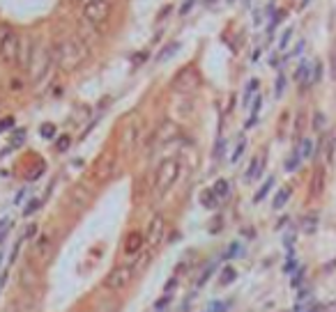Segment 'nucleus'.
Returning a JSON list of instances; mask_svg holds the SVG:
<instances>
[{
  "label": "nucleus",
  "mask_w": 336,
  "mask_h": 312,
  "mask_svg": "<svg viewBox=\"0 0 336 312\" xmlns=\"http://www.w3.org/2000/svg\"><path fill=\"white\" fill-rule=\"evenodd\" d=\"M10 230H12V220L10 218H3V220H0V243L5 241V237L10 234Z\"/></svg>",
  "instance_id": "34"
},
{
  "label": "nucleus",
  "mask_w": 336,
  "mask_h": 312,
  "mask_svg": "<svg viewBox=\"0 0 336 312\" xmlns=\"http://www.w3.org/2000/svg\"><path fill=\"white\" fill-rule=\"evenodd\" d=\"M168 303H171V296H168V294H166V296H161L159 301L155 303V307H157V310H161V307H166V305H168Z\"/></svg>",
  "instance_id": "40"
},
{
  "label": "nucleus",
  "mask_w": 336,
  "mask_h": 312,
  "mask_svg": "<svg viewBox=\"0 0 336 312\" xmlns=\"http://www.w3.org/2000/svg\"><path fill=\"white\" fill-rule=\"evenodd\" d=\"M177 51H180V41H171V44L164 46V49L157 53V62H166V60H171Z\"/></svg>",
  "instance_id": "19"
},
{
  "label": "nucleus",
  "mask_w": 336,
  "mask_h": 312,
  "mask_svg": "<svg viewBox=\"0 0 336 312\" xmlns=\"http://www.w3.org/2000/svg\"><path fill=\"white\" fill-rule=\"evenodd\" d=\"M290 195H292L290 186H283V189H279V193H276L274 200H272V209H276V211H279V209H283V207H286V202L290 200Z\"/></svg>",
  "instance_id": "17"
},
{
  "label": "nucleus",
  "mask_w": 336,
  "mask_h": 312,
  "mask_svg": "<svg viewBox=\"0 0 336 312\" xmlns=\"http://www.w3.org/2000/svg\"><path fill=\"white\" fill-rule=\"evenodd\" d=\"M40 136H42V138H46V140H53L55 138V126L51 122L42 124V126H40Z\"/></svg>",
  "instance_id": "32"
},
{
  "label": "nucleus",
  "mask_w": 336,
  "mask_h": 312,
  "mask_svg": "<svg viewBox=\"0 0 336 312\" xmlns=\"http://www.w3.org/2000/svg\"><path fill=\"white\" fill-rule=\"evenodd\" d=\"M173 85H175V90H177V92H182V95H191L194 90H198L201 78H198V74H196L194 69H182L180 74L175 76Z\"/></svg>",
  "instance_id": "9"
},
{
  "label": "nucleus",
  "mask_w": 336,
  "mask_h": 312,
  "mask_svg": "<svg viewBox=\"0 0 336 312\" xmlns=\"http://www.w3.org/2000/svg\"><path fill=\"white\" fill-rule=\"evenodd\" d=\"M143 136V124L138 117H131L129 122H125L122 126V133H120V149L122 152H131V149L138 145Z\"/></svg>",
  "instance_id": "8"
},
{
  "label": "nucleus",
  "mask_w": 336,
  "mask_h": 312,
  "mask_svg": "<svg viewBox=\"0 0 336 312\" xmlns=\"http://www.w3.org/2000/svg\"><path fill=\"white\" fill-rule=\"evenodd\" d=\"M108 16H110V3L108 0H86L79 19L88 21V23L95 25V28H101V23H104Z\"/></svg>",
  "instance_id": "6"
},
{
  "label": "nucleus",
  "mask_w": 336,
  "mask_h": 312,
  "mask_svg": "<svg viewBox=\"0 0 336 312\" xmlns=\"http://www.w3.org/2000/svg\"><path fill=\"white\" fill-rule=\"evenodd\" d=\"M263 170H265V156H256V159L251 161L249 170H246V182H253V179H258L263 174Z\"/></svg>",
  "instance_id": "16"
},
{
  "label": "nucleus",
  "mask_w": 336,
  "mask_h": 312,
  "mask_svg": "<svg viewBox=\"0 0 336 312\" xmlns=\"http://www.w3.org/2000/svg\"><path fill=\"white\" fill-rule=\"evenodd\" d=\"M322 191V172H316V179H313V195H318Z\"/></svg>",
  "instance_id": "36"
},
{
  "label": "nucleus",
  "mask_w": 336,
  "mask_h": 312,
  "mask_svg": "<svg viewBox=\"0 0 336 312\" xmlns=\"http://www.w3.org/2000/svg\"><path fill=\"white\" fill-rule=\"evenodd\" d=\"M244 149H246V138H244V136H242V138H240V143L235 145V149H233V154H231V161H233V163H237V161L242 159V154H244Z\"/></svg>",
  "instance_id": "28"
},
{
  "label": "nucleus",
  "mask_w": 336,
  "mask_h": 312,
  "mask_svg": "<svg viewBox=\"0 0 336 312\" xmlns=\"http://www.w3.org/2000/svg\"><path fill=\"white\" fill-rule=\"evenodd\" d=\"M258 87H260V83H258V78H251L249 83H246V87H244V106H249L251 104V99L258 95Z\"/></svg>",
  "instance_id": "21"
},
{
  "label": "nucleus",
  "mask_w": 336,
  "mask_h": 312,
  "mask_svg": "<svg viewBox=\"0 0 336 312\" xmlns=\"http://www.w3.org/2000/svg\"><path fill=\"white\" fill-rule=\"evenodd\" d=\"M88 55H90V46L79 35H69L65 39H60L58 46H55V65H58L60 71L71 74L86 62Z\"/></svg>",
  "instance_id": "1"
},
{
  "label": "nucleus",
  "mask_w": 336,
  "mask_h": 312,
  "mask_svg": "<svg viewBox=\"0 0 336 312\" xmlns=\"http://www.w3.org/2000/svg\"><path fill=\"white\" fill-rule=\"evenodd\" d=\"M21 35H16L10 25H0V62L3 65H16L19 62Z\"/></svg>",
  "instance_id": "3"
},
{
  "label": "nucleus",
  "mask_w": 336,
  "mask_h": 312,
  "mask_svg": "<svg viewBox=\"0 0 336 312\" xmlns=\"http://www.w3.org/2000/svg\"><path fill=\"white\" fill-rule=\"evenodd\" d=\"M313 228H316V216L306 218V220H304V230H306V232H313Z\"/></svg>",
  "instance_id": "41"
},
{
  "label": "nucleus",
  "mask_w": 336,
  "mask_h": 312,
  "mask_svg": "<svg viewBox=\"0 0 336 312\" xmlns=\"http://www.w3.org/2000/svg\"><path fill=\"white\" fill-rule=\"evenodd\" d=\"M143 60H147V53H136L134 55V65H138V62H143Z\"/></svg>",
  "instance_id": "46"
},
{
  "label": "nucleus",
  "mask_w": 336,
  "mask_h": 312,
  "mask_svg": "<svg viewBox=\"0 0 336 312\" xmlns=\"http://www.w3.org/2000/svg\"><path fill=\"white\" fill-rule=\"evenodd\" d=\"M53 60H55V53L49 49V46H40V49L35 51V58H32L30 62V69H28V76H30V83H42V80L46 78V74L51 71V67H53Z\"/></svg>",
  "instance_id": "4"
},
{
  "label": "nucleus",
  "mask_w": 336,
  "mask_h": 312,
  "mask_svg": "<svg viewBox=\"0 0 336 312\" xmlns=\"http://www.w3.org/2000/svg\"><path fill=\"white\" fill-rule=\"evenodd\" d=\"M113 170H116V159H113V156H108V154H104V156H101V159L95 163L92 174L97 177V182H106V179L113 174Z\"/></svg>",
  "instance_id": "13"
},
{
  "label": "nucleus",
  "mask_w": 336,
  "mask_h": 312,
  "mask_svg": "<svg viewBox=\"0 0 336 312\" xmlns=\"http://www.w3.org/2000/svg\"><path fill=\"white\" fill-rule=\"evenodd\" d=\"M164 234H166V218L161 216V213H157V216L150 220V225H147L145 243L150 248H157L161 241H164Z\"/></svg>",
  "instance_id": "10"
},
{
  "label": "nucleus",
  "mask_w": 336,
  "mask_h": 312,
  "mask_svg": "<svg viewBox=\"0 0 336 312\" xmlns=\"http://www.w3.org/2000/svg\"><path fill=\"white\" fill-rule=\"evenodd\" d=\"M32 237H37V225H30V228L25 230V237L23 239H32Z\"/></svg>",
  "instance_id": "44"
},
{
  "label": "nucleus",
  "mask_w": 336,
  "mask_h": 312,
  "mask_svg": "<svg viewBox=\"0 0 336 312\" xmlns=\"http://www.w3.org/2000/svg\"><path fill=\"white\" fill-rule=\"evenodd\" d=\"M0 285H3V280H0Z\"/></svg>",
  "instance_id": "53"
},
{
  "label": "nucleus",
  "mask_w": 336,
  "mask_h": 312,
  "mask_svg": "<svg viewBox=\"0 0 336 312\" xmlns=\"http://www.w3.org/2000/svg\"><path fill=\"white\" fill-rule=\"evenodd\" d=\"M212 193L216 195V200H226L228 195H231V184H228V179H216L214 186H212Z\"/></svg>",
  "instance_id": "18"
},
{
  "label": "nucleus",
  "mask_w": 336,
  "mask_h": 312,
  "mask_svg": "<svg viewBox=\"0 0 336 312\" xmlns=\"http://www.w3.org/2000/svg\"><path fill=\"white\" fill-rule=\"evenodd\" d=\"M235 278H237V271H235V269H233V266H223V269H221V273H219V283L226 287V285H231Z\"/></svg>",
  "instance_id": "24"
},
{
  "label": "nucleus",
  "mask_w": 336,
  "mask_h": 312,
  "mask_svg": "<svg viewBox=\"0 0 336 312\" xmlns=\"http://www.w3.org/2000/svg\"><path fill=\"white\" fill-rule=\"evenodd\" d=\"M300 163H302V156H300V152L295 149V152L288 156V161H286V170H288V172H295V170L300 168Z\"/></svg>",
  "instance_id": "27"
},
{
  "label": "nucleus",
  "mask_w": 336,
  "mask_h": 312,
  "mask_svg": "<svg viewBox=\"0 0 336 312\" xmlns=\"http://www.w3.org/2000/svg\"><path fill=\"white\" fill-rule=\"evenodd\" d=\"M134 273L136 271H134L131 264H118V266L101 280V287L108 289V292H113V294H118V292H122V289L129 287V283L134 280Z\"/></svg>",
  "instance_id": "5"
},
{
  "label": "nucleus",
  "mask_w": 336,
  "mask_h": 312,
  "mask_svg": "<svg viewBox=\"0 0 336 312\" xmlns=\"http://www.w3.org/2000/svg\"><path fill=\"white\" fill-rule=\"evenodd\" d=\"M272 186H274V177H267V179H265V184H263L260 189H258V193L253 195V202H263V200L267 198V193L272 191Z\"/></svg>",
  "instance_id": "23"
},
{
  "label": "nucleus",
  "mask_w": 336,
  "mask_h": 312,
  "mask_svg": "<svg viewBox=\"0 0 336 312\" xmlns=\"http://www.w3.org/2000/svg\"><path fill=\"white\" fill-rule=\"evenodd\" d=\"M297 152H300L302 161H304V159H311V156H313V140H311V138H302V143H300V147H297Z\"/></svg>",
  "instance_id": "22"
},
{
  "label": "nucleus",
  "mask_w": 336,
  "mask_h": 312,
  "mask_svg": "<svg viewBox=\"0 0 336 312\" xmlns=\"http://www.w3.org/2000/svg\"><path fill=\"white\" fill-rule=\"evenodd\" d=\"M90 200H92V191L88 186H83V184H76L74 189L69 191V202L76 209H86L90 204Z\"/></svg>",
  "instance_id": "14"
},
{
  "label": "nucleus",
  "mask_w": 336,
  "mask_h": 312,
  "mask_svg": "<svg viewBox=\"0 0 336 312\" xmlns=\"http://www.w3.org/2000/svg\"><path fill=\"white\" fill-rule=\"evenodd\" d=\"M194 3H196V0H186L184 5L180 7V14H182V16H184V14H189V12H191V7H194Z\"/></svg>",
  "instance_id": "42"
},
{
  "label": "nucleus",
  "mask_w": 336,
  "mask_h": 312,
  "mask_svg": "<svg viewBox=\"0 0 336 312\" xmlns=\"http://www.w3.org/2000/svg\"><path fill=\"white\" fill-rule=\"evenodd\" d=\"M23 195H25V191H21V193H19V195H16V198H14V204H21V200H23Z\"/></svg>",
  "instance_id": "49"
},
{
  "label": "nucleus",
  "mask_w": 336,
  "mask_h": 312,
  "mask_svg": "<svg viewBox=\"0 0 336 312\" xmlns=\"http://www.w3.org/2000/svg\"><path fill=\"white\" fill-rule=\"evenodd\" d=\"M322 126H325V115L316 113V117H313V129H322Z\"/></svg>",
  "instance_id": "38"
},
{
  "label": "nucleus",
  "mask_w": 336,
  "mask_h": 312,
  "mask_svg": "<svg viewBox=\"0 0 336 312\" xmlns=\"http://www.w3.org/2000/svg\"><path fill=\"white\" fill-rule=\"evenodd\" d=\"M40 207H42V200L40 198H30V200H28V204H25V209H23V216L30 218L32 213L40 211Z\"/></svg>",
  "instance_id": "26"
},
{
  "label": "nucleus",
  "mask_w": 336,
  "mask_h": 312,
  "mask_svg": "<svg viewBox=\"0 0 336 312\" xmlns=\"http://www.w3.org/2000/svg\"><path fill=\"white\" fill-rule=\"evenodd\" d=\"M32 257L37 259L40 266H49L53 259V237L49 232H42L32 241Z\"/></svg>",
  "instance_id": "7"
},
{
  "label": "nucleus",
  "mask_w": 336,
  "mask_h": 312,
  "mask_svg": "<svg viewBox=\"0 0 336 312\" xmlns=\"http://www.w3.org/2000/svg\"><path fill=\"white\" fill-rule=\"evenodd\" d=\"M19 285H21V289H25V292H30V289H35L37 285H40V271L35 269V264H30V262L21 264Z\"/></svg>",
  "instance_id": "12"
},
{
  "label": "nucleus",
  "mask_w": 336,
  "mask_h": 312,
  "mask_svg": "<svg viewBox=\"0 0 336 312\" xmlns=\"http://www.w3.org/2000/svg\"><path fill=\"white\" fill-rule=\"evenodd\" d=\"M318 80H322V62L313 65V83H318Z\"/></svg>",
  "instance_id": "37"
},
{
  "label": "nucleus",
  "mask_w": 336,
  "mask_h": 312,
  "mask_svg": "<svg viewBox=\"0 0 336 312\" xmlns=\"http://www.w3.org/2000/svg\"><path fill=\"white\" fill-rule=\"evenodd\" d=\"M258 58H260V49H256V51H253V55H251V60H253V62H258Z\"/></svg>",
  "instance_id": "48"
},
{
  "label": "nucleus",
  "mask_w": 336,
  "mask_h": 312,
  "mask_svg": "<svg viewBox=\"0 0 336 312\" xmlns=\"http://www.w3.org/2000/svg\"><path fill=\"white\" fill-rule=\"evenodd\" d=\"M237 250H240V243L235 241V243H233V246H231V248H228V250H226V255H223V257H233V255H235Z\"/></svg>",
  "instance_id": "43"
},
{
  "label": "nucleus",
  "mask_w": 336,
  "mask_h": 312,
  "mask_svg": "<svg viewBox=\"0 0 336 312\" xmlns=\"http://www.w3.org/2000/svg\"><path fill=\"white\" fill-rule=\"evenodd\" d=\"M201 204L205 209H214L216 204H219V200H216V195L212 193V189H207V191H203V193H201Z\"/></svg>",
  "instance_id": "25"
},
{
  "label": "nucleus",
  "mask_w": 336,
  "mask_h": 312,
  "mask_svg": "<svg viewBox=\"0 0 336 312\" xmlns=\"http://www.w3.org/2000/svg\"><path fill=\"white\" fill-rule=\"evenodd\" d=\"M304 46H306V44H304V39H302V41H300V44H297V46H295V51H292V55H300V53H302V51H304Z\"/></svg>",
  "instance_id": "47"
},
{
  "label": "nucleus",
  "mask_w": 336,
  "mask_h": 312,
  "mask_svg": "<svg viewBox=\"0 0 336 312\" xmlns=\"http://www.w3.org/2000/svg\"><path fill=\"white\" fill-rule=\"evenodd\" d=\"M0 264H3V253H0Z\"/></svg>",
  "instance_id": "50"
},
{
  "label": "nucleus",
  "mask_w": 336,
  "mask_h": 312,
  "mask_svg": "<svg viewBox=\"0 0 336 312\" xmlns=\"http://www.w3.org/2000/svg\"><path fill=\"white\" fill-rule=\"evenodd\" d=\"M180 168H182L180 159H164L159 163V168H157V172H155V186H152L157 200H161L173 186H175L177 177H180Z\"/></svg>",
  "instance_id": "2"
},
{
  "label": "nucleus",
  "mask_w": 336,
  "mask_h": 312,
  "mask_svg": "<svg viewBox=\"0 0 336 312\" xmlns=\"http://www.w3.org/2000/svg\"><path fill=\"white\" fill-rule=\"evenodd\" d=\"M295 80L297 83H311V65H309V62H302L300 67H297V71H295Z\"/></svg>",
  "instance_id": "20"
},
{
  "label": "nucleus",
  "mask_w": 336,
  "mask_h": 312,
  "mask_svg": "<svg viewBox=\"0 0 336 312\" xmlns=\"http://www.w3.org/2000/svg\"><path fill=\"white\" fill-rule=\"evenodd\" d=\"M12 126H14V119H12V117L0 119V133H3V131H7V129H12Z\"/></svg>",
  "instance_id": "39"
},
{
  "label": "nucleus",
  "mask_w": 336,
  "mask_h": 312,
  "mask_svg": "<svg viewBox=\"0 0 336 312\" xmlns=\"http://www.w3.org/2000/svg\"><path fill=\"white\" fill-rule=\"evenodd\" d=\"M25 90V80L21 78V76H12L10 78V92H16V95H21Z\"/></svg>",
  "instance_id": "30"
},
{
  "label": "nucleus",
  "mask_w": 336,
  "mask_h": 312,
  "mask_svg": "<svg viewBox=\"0 0 336 312\" xmlns=\"http://www.w3.org/2000/svg\"><path fill=\"white\" fill-rule=\"evenodd\" d=\"M35 51H37L35 37H32V35H21L19 62H16V65H19L23 71H28V69H30V62H32V58H35Z\"/></svg>",
  "instance_id": "11"
},
{
  "label": "nucleus",
  "mask_w": 336,
  "mask_h": 312,
  "mask_svg": "<svg viewBox=\"0 0 336 312\" xmlns=\"http://www.w3.org/2000/svg\"><path fill=\"white\" fill-rule=\"evenodd\" d=\"M143 246H145V234L143 232L134 230V232L127 234V239H125V253L127 255H136Z\"/></svg>",
  "instance_id": "15"
},
{
  "label": "nucleus",
  "mask_w": 336,
  "mask_h": 312,
  "mask_svg": "<svg viewBox=\"0 0 336 312\" xmlns=\"http://www.w3.org/2000/svg\"><path fill=\"white\" fill-rule=\"evenodd\" d=\"M214 269H216V264H210V266H207L205 271H203V276L198 278V287H203V285H205L207 280H210V278H212V273H214Z\"/></svg>",
  "instance_id": "35"
},
{
  "label": "nucleus",
  "mask_w": 336,
  "mask_h": 312,
  "mask_svg": "<svg viewBox=\"0 0 336 312\" xmlns=\"http://www.w3.org/2000/svg\"><path fill=\"white\" fill-rule=\"evenodd\" d=\"M283 92H286V76L279 74V76H276V85H274V97H276V99H281Z\"/></svg>",
  "instance_id": "31"
},
{
  "label": "nucleus",
  "mask_w": 336,
  "mask_h": 312,
  "mask_svg": "<svg viewBox=\"0 0 336 312\" xmlns=\"http://www.w3.org/2000/svg\"><path fill=\"white\" fill-rule=\"evenodd\" d=\"M290 39H292V28H286L283 30V35H281V39H279V51H286L288 44H290Z\"/></svg>",
  "instance_id": "33"
},
{
  "label": "nucleus",
  "mask_w": 336,
  "mask_h": 312,
  "mask_svg": "<svg viewBox=\"0 0 336 312\" xmlns=\"http://www.w3.org/2000/svg\"><path fill=\"white\" fill-rule=\"evenodd\" d=\"M71 147V136H60V138L55 140V152H60V154H65L67 149Z\"/></svg>",
  "instance_id": "29"
},
{
  "label": "nucleus",
  "mask_w": 336,
  "mask_h": 312,
  "mask_svg": "<svg viewBox=\"0 0 336 312\" xmlns=\"http://www.w3.org/2000/svg\"><path fill=\"white\" fill-rule=\"evenodd\" d=\"M228 3H235V0H228Z\"/></svg>",
  "instance_id": "51"
},
{
  "label": "nucleus",
  "mask_w": 336,
  "mask_h": 312,
  "mask_svg": "<svg viewBox=\"0 0 336 312\" xmlns=\"http://www.w3.org/2000/svg\"><path fill=\"white\" fill-rule=\"evenodd\" d=\"M223 149H226V143H223V140H219V145H216V149H214V156H219V159H221Z\"/></svg>",
  "instance_id": "45"
},
{
  "label": "nucleus",
  "mask_w": 336,
  "mask_h": 312,
  "mask_svg": "<svg viewBox=\"0 0 336 312\" xmlns=\"http://www.w3.org/2000/svg\"><path fill=\"white\" fill-rule=\"evenodd\" d=\"M205 3H212V0H205Z\"/></svg>",
  "instance_id": "52"
}]
</instances>
